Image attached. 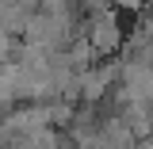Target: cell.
<instances>
[{"instance_id": "6da1fadb", "label": "cell", "mask_w": 153, "mask_h": 149, "mask_svg": "<svg viewBox=\"0 0 153 149\" xmlns=\"http://www.w3.org/2000/svg\"><path fill=\"white\" fill-rule=\"evenodd\" d=\"M119 4H126V8H138V0H119Z\"/></svg>"}]
</instances>
